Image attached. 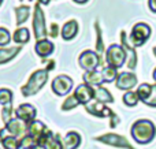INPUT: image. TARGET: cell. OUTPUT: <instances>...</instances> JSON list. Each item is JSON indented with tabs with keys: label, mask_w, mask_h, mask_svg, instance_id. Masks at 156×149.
Masks as SVG:
<instances>
[{
	"label": "cell",
	"mask_w": 156,
	"mask_h": 149,
	"mask_svg": "<svg viewBox=\"0 0 156 149\" xmlns=\"http://www.w3.org/2000/svg\"><path fill=\"white\" fill-rule=\"evenodd\" d=\"M58 25H51V32H49V34H51V37H58Z\"/></svg>",
	"instance_id": "cell-33"
},
{
	"label": "cell",
	"mask_w": 156,
	"mask_h": 149,
	"mask_svg": "<svg viewBox=\"0 0 156 149\" xmlns=\"http://www.w3.org/2000/svg\"><path fill=\"white\" fill-rule=\"evenodd\" d=\"M73 2H76L77 4H83V3H86L88 0H73Z\"/></svg>",
	"instance_id": "cell-36"
},
{
	"label": "cell",
	"mask_w": 156,
	"mask_h": 149,
	"mask_svg": "<svg viewBox=\"0 0 156 149\" xmlns=\"http://www.w3.org/2000/svg\"><path fill=\"white\" fill-rule=\"evenodd\" d=\"M0 149H5V147L3 145V142H0Z\"/></svg>",
	"instance_id": "cell-39"
},
{
	"label": "cell",
	"mask_w": 156,
	"mask_h": 149,
	"mask_svg": "<svg viewBox=\"0 0 156 149\" xmlns=\"http://www.w3.org/2000/svg\"><path fill=\"white\" fill-rule=\"evenodd\" d=\"M151 36V27L147 23H137L133 26L132 29V34H130V44L134 48L144 45L147 41L149 40Z\"/></svg>",
	"instance_id": "cell-4"
},
{
	"label": "cell",
	"mask_w": 156,
	"mask_h": 149,
	"mask_svg": "<svg viewBox=\"0 0 156 149\" xmlns=\"http://www.w3.org/2000/svg\"><path fill=\"white\" fill-rule=\"evenodd\" d=\"M101 75H103V79H104L105 84H110V82H112V81H116V78H118V71H116V68L107 66V67L101 68Z\"/></svg>",
	"instance_id": "cell-24"
},
{
	"label": "cell",
	"mask_w": 156,
	"mask_h": 149,
	"mask_svg": "<svg viewBox=\"0 0 156 149\" xmlns=\"http://www.w3.org/2000/svg\"><path fill=\"white\" fill-rule=\"evenodd\" d=\"M21 52V47H11V48H0V64L11 60L15 55Z\"/></svg>",
	"instance_id": "cell-21"
},
{
	"label": "cell",
	"mask_w": 156,
	"mask_h": 149,
	"mask_svg": "<svg viewBox=\"0 0 156 149\" xmlns=\"http://www.w3.org/2000/svg\"><path fill=\"white\" fill-rule=\"evenodd\" d=\"M148 5L154 12H156V0H148Z\"/></svg>",
	"instance_id": "cell-34"
},
{
	"label": "cell",
	"mask_w": 156,
	"mask_h": 149,
	"mask_svg": "<svg viewBox=\"0 0 156 149\" xmlns=\"http://www.w3.org/2000/svg\"><path fill=\"white\" fill-rule=\"evenodd\" d=\"M78 32V23L76 21H69L65 23V26L62 27V38L66 41L73 40L76 37Z\"/></svg>",
	"instance_id": "cell-19"
},
{
	"label": "cell",
	"mask_w": 156,
	"mask_h": 149,
	"mask_svg": "<svg viewBox=\"0 0 156 149\" xmlns=\"http://www.w3.org/2000/svg\"><path fill=\"white\" fill-rule=\"evenodd\" d=\"M11 101H12V92L8 89H0V104L4 107L7 104H11Z\"/></svg>",
	"instance_id": "cell-29"
},
{
	"label": "cell",
	"mask_w": 156,
	"mask_h": 149,
	"mask_svg": "<svg viewBox=\"0 0 156 149\" xmlns=\"http://www.w3.org/2000/svg\"><path fill=\"white\" fill-rule=\"evenodd\" d=\"M78 104H80V103H78V100L76 99V96L71 95V96H69V97L65 100V103H63V106H62V109H63V111H70V109L76 108Z\"/></svg>",
	"instance_id": "cell-30"
},
{
	"label": "cell",
	"mask_w": 156,
	"mask_h": 149,
	"mask_svg": "<svg viewBox=\"0 0 156 149\" xmlns=\"http://www.w3.org/2000/svg\"><path fill=\"white\" fill-rule=\"evenodd\" d=\"M26 149H44V148H43V147H38V145H33V147L26 148Z\"/></svg>",
	"instance_id": "cell-37"
},
{
	"label": "cell",
	"mask_w": 156,
	"mask_h": 149,
	"mask_svg": "<svg viewBox=\"0 0 156 149\" xmlns=\"http://www.w3.org/2000/svg\"><path fill=\"white\" fill-rule=\"evenodd\" d=\"M121 41H122V48L126 52V66L129 70H134L136 64H137V54H136V48L129 44L127 36L125 32H121Z\"/></svg>",
	"instance_id": "cell-9"
},
{
	"label": "cell",
	"mask_w": 156,
	"mask_h": 149,
	"mask_svg": "<svg viewBox=\"0 0 156 149\" xmlns=\"http://www.w3.org/2000/svg\"><path fill=\"white\" fill-rule=\"evenodd\" d=\"M45 130H47L45 125L43 122H40V120H33V122L27 123V136L32 137L34 141H37Z\"/></svg>",
	"instance_id": "cell-15"
},
{
	"label": "cell",
	"mask_w": 156,
	"mask_h": 149,
	"mask_svg": "<svg viewBox=\"0 0 156 149\" xmlns=\"http://www.w3.org/2000/svg\"><path fill=\"white\" fill-rule=\"evenodd\" d=\"M29 12H30V7L29 5H21V7L15 8V15H16V26H21L29 18Z\"/></svg>",
	"instance_id": "cell-22"
},
{
	"label": "cell",
	"mask_w": 156,
	"mask_h": 149,
	"mask_svg": "<svg viewBox=\"0 0 156 149\" xmlns=\"http://www.w3.org/2000/svg\"><path fill=\"white\" fill-rule=\"evenodd\" d=\"M49 2H51V0H38L40 4H49Z\"/></svg>",
	"instance_id": "cell-35"
},
{
	"label": "cell",
	"mask_w": 156,
	"mask_h": 149,
	"mask_svg": "<svg viewBox=\"0 0 156 149\" xmlns=\"http://www.w3.org/2000/svg\"><path fill=\"white\" fill-rule=\"evenodd\" d=\"M51 88L55 95L66 96L67 93H70L71 88H73V79L67 75H58L56 78L52 81Z\"/></svg>",
	"instance_id": "cell-8"
},
{
	"label": "cell",
	"mask_w": 156,
	"mask_h": 149,
	"mask_svg": "<svg viewBox=\"0 0 156 149\" xmlns=\"http://www.w3.org/2000/svg\"><path fill=\"white\" fill-rule=\"evenodd\" d=\"M80 144H81V137L78 133H76V131L67 133L62 141L63 149H76V148L80 147Z\"/></svg>",
	"instance_id": "cell-18"
},
{
	"label": "cell",
	"mask_w": 156,
	"mask_h": 149,
	"mask_svg": "<svg viewBox=\"0 0 156 149\" xmlns=\"http://www.w3.org/2000/svg\"><path fill=\"white\" fill-rule=\"evenodd\" d=\"M96 33H97V41H96V54L99 55L100 60L103 64V54H104V43H103V37H101V30H100L99 23H96Z\"/></svg>",
	"instance_id": "cell-26"
},
{
	"label": "cell",
	"mask_w": 156,
	"mask_h": 149,
	"mask_svg": "<svg viewBox=\"0 0 156 149\" xmlns=\"http://www.w3.org/2000/svg\"><path fill=\"white\" fill-rule=\"evenodd\" d=\"M154 54H155V56H156V47L154 48Z\"/></svg>",
	"instance_id": "cell-40"
},
{
	"label": "cell",
	"mask_w": 156,
	"mask_h": 149,
	"mask_svg": "<svg viewBox=\"0 0 156 149\" xmlns=\"http://www.w3.org/2000/svg\"><path fill=\"white\" fill-rule=\"evenodd\" d=\"M86 111L89 114L94 115V116H99V118H112L115 116L112 109H110L108 107H105V104H101V103H90V104H86L85 106Z\"/></svg>",
	"instance_id": "cell-13"
},
{
	"label": "cell",
	"mask_w": 156,
	"mask_h": 149,
	"mask_svg": "<svg viewBox=\"0 0 156 149\" xmlns=\"http://www.w3.org/2000/svg\"><path fill=\"white\" fill-rule=\"evenodd\" d=\"M94 100H96L97 103H101V104L114 103L112 95L103 86H97L96 89H94Z\"/></svg>",
	"instance_id": "cell-20"
},
{
	"label": "cell",
	"mask_w": 156,
	"mask_h": 149,
	"mask_svg": "<svg viewBox=\"0 0 156 149\" xmlns=\"http://www.w3.org/2000/svg\"><path fill=\"white\" fill-rule=\"evenodd\" d=\"M105 62L110 67L114 68H121L126 62V52L122 48V45L118 44H111L108 47L107 52H105Z\"/></svg>",
	"instance_id": "cell-3"
},
{
	"label": "cell",
	"mask_w": 156,
	"mask_h": 149,
	"mask_svg": "<svg viewBox=\"0 0 156 149\" xmlns=\"http://www.w3.org/2000/svg\"><path fill=\"white\" fill-rule=\"evenodd\" d=\"M83 81H85L86 85L89 86H101V84H104V79H103V75H101V71H97V70H93V71H86L83 74Z\"/></svg>",
	"instance_id": "cell-16"
},
{
	"label": "cell",
	"mask_w": 156,
	"mask_h": 149,
	"mask_svg": "<svg viewBox=\"0 0 156 149\" xmlns=\"http://www.w3.org/2000/svg\"><path fill=\"white\" fill-rule=\"evenodd\" d=\"M156 127L148 119H138L132 126V136L136 142L147 145L155 138Z\"/></svg>",
	"instance_id": "cell-1"
},
{
	"label": "cell",
	"mask_w": 156,
	"mask_h": 149,
	"mask_svg": "<svg viewBox=\"0 0 156 149\" xmlns=\"http://www.w3.org/2000/svg\"><path fill=\"white\" fill-rule=\"evenodd\" d=\"M11 114H12V106H11V104H7V106H4V108H3V112H2L3 122L7 123L8 120L11 119Z\"/></svg>",
	"instance_id": "cell-32"
},
{
	"label": "cell",
	"mask_w": 156,
	"mask_h": 149,
	"mask_svg": "<svg viewBox=\"0 0 156 149\" xmlns=\"http://www.w3.org/2000/svg\"><path fill=\"white\" fill-rule=\"evenodd\" d=\"M96 141L99 142H103V144H107V145H111V147H116V148H126V149H136L132 147L129 141L125 138L123 136H119V134H104V136H99L96 137Z\"/></svg>",
	"instance_id": "cell-6"
},
{
	"label": "cell",
	"mask_w": 156,
	"mask_h": 149,
	"mask_svg": "<svg viewBox=\"0 0 156 149\" xmlns=\"http://www.w3.org/2000/svg\"><path fill=\"white\" fill-rule=\"evenodd\" d=\"M4 127L10 131L11 136L15 137V138H18V140L23 138L25 136H27V123H25L23 120L18 119V118H15V119H10L7 123H5Z\"/></svg>",
	"instance_id": "cell-10"
},
{
	"label": "cell",
	"mask_w": 156,
	"mask_h": 149,
	"mask_svg": "<svg viewBox=\"0 0 156 149\" xmlns=\"http://www.w3.org/2000/svg\"><path fill=\"white\" fill-rule=\"evenodd\" d=\"M11 41V34L5 27H0V47L7 45Z\"/></svg>",
	"instance_id": "cell-31"
},
{
	"label": "cell",
	"mask_w": 156,
	"mask_h": 149,
	"mask_svg": "<svg viewBox=\"0 0 156 149\" xmlns=\"http://www.w3.org/2000/svg\"><path fill=\"white\" fill-rule=\"evenodd\" d=\"M48 74L49 71L47 68H41V70H37L32 74V77L29 78L27 84L25 85L21 89L22 95L25 97H29V96L36 95L37 92H40V89L45 85V82L48 81Z\"/></svg>",
	"instance_id": "cell-2"
},
{
	"label": "cell",
	"mask_w": 156,
	"mask_h": 149,
	"mask_svg": "<svg viewBox=\"0 0 156 149\" xmlns=\"http://www.w3.org/2000/svg\"><path fill=\"white\" fill-rule=\"evenodd\" d=\"M115 85L121 90H130L137 85V75L130 71H123V73L118 74Z\"/></svg>",
	"instance_id": "cell-11"
},
{
	"label": "cell",
	"mask_w": 156,
	"mask_h": 149,
	"mask_svg": "<svg viewBox=\"0 0 156 149\" xmlns=\"http://www.w3.org/2000/svg\"><path fill=\"white\" fill-rule=\"evenodd\" d=\"M138 101H140V97H138L137 92H126L123 95V103L127 107H136Z\"/></svg>",
	"instance_id": "cell-27"
},
{
	"label": "cell",
	"mask_w": 156,
	"mask_h": 149,
	"mask_svg": "<svg viewBox=\"0 0 156 149\" xmlns=\"http://www.w3.org/2000/svg\"><path fill=\"white\" fill-rule=\"evenodd\" d=\"M29 30L26 27H19L16 29V32L14 33V41L16 44H25L29 41Z\"/></svg>",
	"instance_id": "cell-25"
},
{
	"label": "cell",
	"mask_w": 156,
	"mask_h": 149,
	"mask_svg": "<svg viewBox=\"0 0 156 149\" xmlns=\"http://www.w3.org/2000/svg\"><path fill=\"white\" fill-rule=\"evenodd\" d=\"M33 32L37 41L45 40L47 38V29H45V19H44V12L41 10L40 4L34 5V15H33Z\"/></svg>",
	"instance_id": "cell-5"
},
{
	"label": "cell",
	"mask_w": 156,
	"mask_h": 149,
	"mask_svg": "<svg viewBox=\"0 0 156 149\" xmlns=\"http://www.w3.org/2000/svg\"><path fill=\"white\" fill-rule=\"evenodd\" d=\"M74 96H76V99L78 100V103L86 106V104L90 103V100L94 99V89L92 86H89V85L82 84L80 86H77Z\"/></svg>",
	"instance_id": "cell-12"
},
{
	"label": "cell",
	"mask_w": 156,
	"mask_h": 149,
	"mask_svg": "<svg viewBox=\"0 0 156 149\" xmlns=\"http://www.w3.org/2000/svg\"><path fill=\"white\" fill-rule=\"evenodd\" d=\"M36 108L32 104H22L15 109V118L23 120L25 123H30L36 118Z\"/></svg>",
	"instance_id": "cell-14"
},
{
	"label": "cell",
	"mask_w": 156,
	"mask_h": 149,
	"mask_svg": "<svg viewBox=\"0 0 156 149\" xmlns=\"http://www.w3.org/2000/svg\"><path fill=\"white\" fill-rule=\"evenodd\" d=\"M152 75H154V79H155V81H156V68H155V70H154V74H152Z\"/></svg>",
	"instance_id": "cell-38"
},
{
	"label": "cell",
	"mask_w": 156,
	"mask_h": 149,
	"mask_svg": "<svg viewBox=\"0 0 156 149\" xmlns=\"http://www.w3.org/2000/svg\"><path fill=\"white\" fill-rule=\"evenodd\" d=\"M80 66L86 71H93L96 70L99 66H101V60H100L99 55L93 51H83L80 56Z\"/></svg>",
	"instance_id": "cell-7"
},
{
	"label": "cell",
	"mask_w": 156,
	"mask_h": 149,
	"mask_svg": "<svg viewBox=\"0 0 156 149\" xmlns=\"http://www.w3.org/2000/svg\"><path fill=\"white\" fill-rule=\"evenodd\" d=\"M2 142L5 147V149H19L21 148V145H19V140L15 138V137H7V138H3Z\"/></svg>",
	"instance_id": "cell-28"
},
{
	"label": "cell",
	"mask_w": 156,
	"mask_h": 149,
	"mask_svg": "<svg viewBox=\"0 0 156 149\" xmlns=\"http://www.w3.org/2000/svg\"><path fill=\"white\" fill-rule=\"evenodd\" d=\"M2 2H3V0H0V4H2Z\"/></svg>",
	"instance_id": "cell-41"
},
{
	"label": "cell",
	"mask_w": 156,
	"mask_h": 149,
	"mask_svg": "<svg viewBox=\"0 0 156 149\" xmlns=\"http://www.w3.org/2000/svg\"><path fill=\"white\" fill-rule=\"evenodd\" d=\"M137 95H138V97H140L141 101L147 103L152 96V85L147 84V82L145 84H141L140 86L137 88Z\"/></svg>",
	"instance_id": "cell-23"
},
{
	"label": "cell",
	"mask_w": 156,
	"mask_h": 149,
	"mask_svg": "<svg viewBox=\"0 0 156 149\" xmlns=\"http://www.w3.org/2000/svg\"><path fill=\"white\" fill-rule=\"evenodd\" d=\"M54 44L51 43L49 40H40V41H37V44H36V47H34V49H36V54L38 55V56H41V57H47V56H49V55L54 52Z\"/></svg>",
	"instance_id": "cell-17"
}]
</instances>
